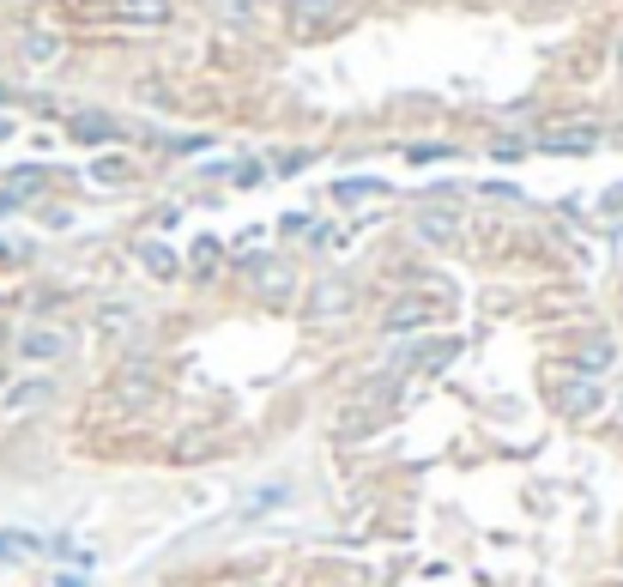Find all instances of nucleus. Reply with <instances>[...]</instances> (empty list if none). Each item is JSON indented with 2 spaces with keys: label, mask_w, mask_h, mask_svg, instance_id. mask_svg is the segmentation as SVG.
Masks as SVG:
<instances>
[{
  "label": "nucleus",
  "mask_w": 623,
  "mask_h": 587,
  "mask_svg": "<svg viewBox=\"0 0 623 587\" xmlns=\"http://www.w3.org/2000/svg\"><path fill=\"white\" fill-rule=\"evenodd\" d=\"M599 400H605V394H599V387H575V394H569V412H593V406H599Z\"/></svg>",
  "instance_id": "obj_3"
},
{
  "label": "nucleus",
  "mask_w": 623,
  "mask_h": 587,
  "mask_svg": "<svg viewBox=\"0 0 623 587\" xmlns=\"http://www.w3.org/2000/svg\"><path fill=\"white\" fill-rule=\"evenodd\" d=\"M605 357H611V346H605V340H593V346L581 351V364H588V370H599V364H605Z\"/></svg>",
  "instance_id": "obj_4"
},
{
  "label": "nucleus",
  "mask_w": 623,
  "mask_h": 587,
  "mask_svg": "<svg viewBox=\"0 0 623 587\" xmlns=\"http://www.w3.org/2000/svg\"><path fill=\"white\" fill-rule=\"evenodd\" d=\"M145 261H152L158 273H170V267H175V254H170V248H145Z\"/></svg>",
  "instance_id": "obj_6"
},
{
  "label": "nucleus",
  "mask_w": 623,
  "mask_h": 587,
  "mask_svg": "<svg viewBox=\"0 0 623 587\" xmlns=\"http://www.w3.org/2000/svg\"><path fill=\"white\" fill-rule=\"evenodd\" d=\"M128 19H145V25H164V19H170V0H128Z\"/></svg>",
  "instance_id": "obj_1"
},
{
  "label": "nucleus",
  "mask_w": 623,
  "mask_h": 587,
  "mask_svg": "<svg viewBox=\"0 0 623 587\" xmlns=\"http://www.w3.org/2000/svg\"><path fill=\"white\" fill-rule=\"evenodd\" d=\"M363 194H376V182H339V200H363Z\"/></svg>",
  "instance_id": "obj_5"
},
{
  "label": "nucleus",
  "mask_w": 623,
  "mask_h": 587,
  "mask_svg": "<svg viewBox=\"0 0 623 587\" xmlns=\"http://www.w3.org/2000/svg\"><path fill=\"white\" fill-rule=\"evenodd\" d=\"M417 231H424V237H448V231H454V212H424V218H417Z\"/></svg>",
  "instance_id": "obj_2"
}]
</instances>
